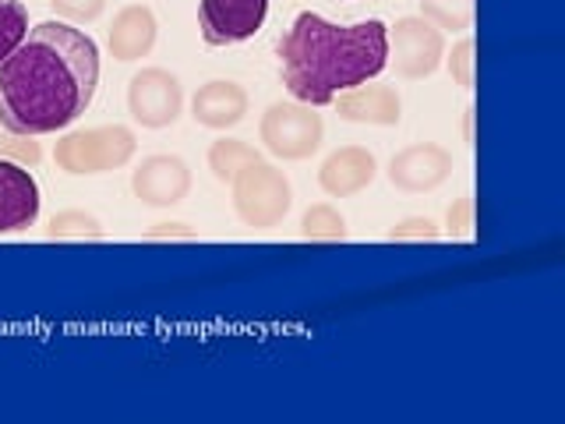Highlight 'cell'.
Wrapping results in <instances>:
<instances>
[{"mask_svg":"<svg viewBox=\"0 0 565 424\" xmlns=\"http://www.w3.org/2000/svg\"><path fill=\"white\" fill-rule=\"evenodd\" d=\"M247 88L237 82H205L199 93L191 99V117L194 124H202L209 131H226V128H237V124L247 117Z\"/></svg>","mask_w":565,"mask_h":424,"instance_id":"14","label":"cell"},{"mask_svg":"<svg viewBox=\"0 0 565 424\" xmlns=\"http://www.w3.org/2000/svg\"><path fill=\"white\" fill-rule=\"evenodd\" d=\"M149 237H194V230H188L184 223H163V226H159V230H152V234Z\"/></svg>","mask_w":565,"mask_h":424,"instance_id":"26","label":"cell"},{"mask_svg":"<svg viewBox=\"0 0 565 424\" xmlns=\"http://www.w3.org/2000/svg\"><path fill=\"white\" fill-rule=\"evenodd\" d=\"M258 138L276 159L300 163V159H308L322 149L326 120H322V114H315V106H308V103H297V99L273 103L269 110L262 114Z\"/></svg>","mask_w":565,"mask_h":424,"instance_id":"5","label":"cell"},{"mask_svg":"<svg viewBox=\"0 0 565 424\" xmlns=\"http://www.w3.org/2000/svg\"><path fill=\"white\" fill-rule=\"evenodd\" d=\"M388 57L396 64L399 78H428L446 57V32H438L428 18H399L388 29Z\"/></svg>","mask_w":565,"mask_h":424,"instance_id":"7","label":"cell"},{"mask_svg":"<svg viewBox=\"0 0 565 424\" xmlns=\"http://www.w3.org/2000/svg\"><path fill=\"white\" fill-rule=\"evenodd\" d=\"M50 8L57 11L61 18H67V22H96V18L103 14L106 0H50Z\"/></svg>","mask_w":565,"mask_h":424,"instance_id":"23","label":"cell"},{"mask_svg":"<svg viewBox=\"0 0 565 424\" xmlns=\"http://www.w3.org/2000/svg\"><path fill=\"white\" fill-rule=\"evenodd\" d=\"M258 159H262V152L255 146H247V141H241V138H220V141H212V146H209V170L223 184H230L244 167L258 163Z\"/></svg>","mask_w":565,"mask_h":424,"instance_id":"16","label":"cell"},{"mask_svg":"<svg viewBox=\"0 0 565 424\" xmlns=\"http://www.w3.org/2000/svg\"><path fill=\"white\" fill-rule=\"evenodd\" d=\"M131 188L146 205H156V209L177 205V202H184L191 191V167L181 156H170V152L146 156L138 163V170L131 173Z\"/></svg>","mask_w":565,"mask_h":424,"instance_id":"10","label":"cell"},{"mask_svg":"<svg viewBox=\"0 0 565 424\" xmlns=\"http://www.w3.org/2000/svg\"><path fill=\"white\" fill-rule=\"evenodd\" d=\"M300 234H305V241H343L347 220L335 205L318 202L305 212V220H300Z\"/></svg>","mask_w":565,"mask_h":424,"instance_id":"19","label":"cell"},{"mask_svg":"<svg viewBox=\"0 0 565 424\" xmlns=\"http://www.w3.org/2000/svg\"><path fill=\"white\" fill-rule=\"evenodd\" d=\"M184 110V85L167 67H141L128 82V114L141 128H170Z\"/></svg>","mask_w":565,"mask_h":424,"instance_id":"6","label":"cell"},{"mask_svg":"<svg viewBox=\"0 0 565 424\" xmlns=\"http://www.w3.org/2000/svg\"><path fill=\"white\" fill-rule=\"evenodd\" d=\"M388 241H438V226L428 216H411L388 230Z\"/></svg>","mask_w":565,"mask_h":424,"instance_id":"24","label":"cell"},{"mask_svg":"<svg viewBox=\"0 0 565 424\" xmlns=\"http://www.w3.org/2000/svg\"><path fill=\"white\" fill-rule=\"evenodd\" d=\"M40 184L29 167L0 159V234H22L40 220Z\"/></svg>","mask_w":565,"mask_h":424,"instance_id":"11","label":"cell"},{"mask_svg":"<svg viewBox=\"0 0 565 424\" xmlns=\"http://www.w3.org/2000/svg\"><path fill=\"white\" fill-rule=\"evenodd\" d=\"M0 159H14V163H22V167H35L43 159V149L32 135L8 131L4 124H0Z\"/></svg>","mask_w":565,"mask_h":424,"instance_id":"21","label":"cell"},{"mask_svg":"<svg viewBox=\"0 0 565 424\" xmlns=\"http://www.w3.org/2000/svg\"><path fill=\"white\" fill-rule=\"evenodd\" d=\"M99 46L67 22H40L0 64V124L18 135L71 128L96 99Z\"/></svg>","mask_w":565,"mask_h":424,"instance_id":"1","label":"cell"},{"mask_svg":"<svg viewBox=\"0 0 565 424\" xmlns=\"http://www.w3.org/2000/svg\"><path fill=\"white\" fill-rule=\"evenodd\" d=\"M473 226V202L470 199H459L452 209H449V234L452 237H467Z\"/></svg>","mask_w":565,"mask_h":424,"instance_id":"25","label":"cell"},{"mask_svg":"<svg viewBox=\"0 0 565 424\" xmlns=\"http://www.w3.org/2000/svg\"><path fill=\"white\" fill-rule=\"evenodd\" d=\"M335 114L350 124H375V128H396L403 117V99L393 85H353L332 99Z\"/></svg>","mask_w":565,"mask_h":424,"instance_id":"12","label":"cell"},{"mask_svg":"<svg viewBox=\"0 0 565 424\" xmlns=\"http://www.w3.org/2000/svg\"><path fill=\"white\" fill-rule=\"evenodd\" d=\"M379 177V159L364 146H343L326 156L322 170H318V184L329 199H350V194L364 191Z\"/></svg>","mask_w":565,"mask_h":424,"instance_id":"13","label":"cell"},{"mask_svg":"<svg viewBox=\"0 0 565 424\" xmlns=\"http://www.w3.org/2000/svg\"><path fill=\"white\" fill-rule=\"evenodd\" d=\"M449 75L456 85H463V88H473V40L470 35H463L452 53H449Z\"/></svg>","mask_w":565,"mask_h":424,"instance_id":"22","label":"cell"},{"mask_svg":"<svg viewBox=\"0 0 565 424\" xmlns=\"http://www.w3.org/2000/svg\"><path fill=\"white\" fill-rule=\"evenodd\" d=\"M420 18L438 32H467L473 22V0H420Z\"/></svg>","mask_w":565,"mask_h":424,"instance_id":"18","label":"cell"},{"mask_svg":"<svg viewBox=\"0 0 565 424\" xmlns=\"http://www.w3.org/2000/svg\"><path fill=\"white\" fill-rule=\"evenodd\" d=\"M156 35H159L156 14L146 4H128V8H120L110 22V53L124 64L141 61L152 53Z\"/></svg>","mask_w":565,"mask_h":424,"instance_id":"15","label":"cell"},{"mask_svg":"<svg viewBox=\"0 0 565 424\" xmlns=\"http://www.w3.org/2000/svg\"><path fill=\"white\" fill-rule=\"evenodd\" d=\"M29 35V8L22 0H0V64L25 43Z\"/></svg>","mask_w":565,"mask_h":424,"instance_id":"20","label":"cell"},{"mask_svg":"<svg viewBox=\"0 0 565 424\" xmlns=\"http://www.w3.org/2000/svg\"><path fill=\"white\" fill-rule=\"evenodd\" d=\"M269 18V0H202L199 25L205 46H241L255 40Z\"/></svg>","mask_w":565,"mask_h":424,"instance_id":"8","label":"cell"},{"mask_svg":"<svg viewBox=\"0 0 565 424\" xmlns=\"http://www.w3.org/2000/svg\"><path fill=\"white\" fill-rule=\"evenodd\" d=\"M138 138L128 124H96V128H78L67 131L57 149H53V159L64 173L75 177H88V173H110L128 167L135 159Z\"/></svg>","mask_w":565,"mask_h":424,"instance_id":"3","label":"cell"},{"mask_svg":"<svg viewBox=\"0 0 565 424\" xmlns=\"http://www.w3.org/2000/svg\"><path fill=\"white\" fill-rule=\"evenodd\" d=\"M50 241H103V223L85 209H61L46 226Z\"/></svg>","mask_w":565,"mask_h":424,"instance_id":"17","label":"cell"},{"mask_svg":"<svg viewBox=\"0 0 565 424\" xmlns=\"http://www.w3.org/2000/svg\"><path fill=\"white\" fill-rule=\"evenodd\" d=\"M287 93L308 106H332L353 85L379 78L388 64V25L364 18L335 25L315 11H300L276 46Z\"/></svg>","mask_w":565,"mask_h":424,"instance_id":"2","label":"cell"},{"mask_svg":"<svg viewBox=\"0 0 565 424\" xmlns=\"http://www.w3.org/2000/svg\"><path fill=\"white\" fill-rule=\"evenodd\" d=\"M230 191H234L237 220L255 230L279 226L294 205V188L287 181V173L276 170L273 163H265V159L244 167L234 181H230Z\"/></svg>","mask_w":565,"mask_h":424,"instance_id":"4","label":"cell"},{"mask_svg":"<svg viewBox=\"0 0 565 424\" xmlns=\"http://www.w3.org/2000/svg\"><path fill=\"white\" fill-rule=\"evenodd\" d=\"M452 177V152L438 141H414L393 156L388 163V181L406 194H424L441 188Z\"/></svg>","mask_w":565,"mask_h":424,"instance_id":"9","label":"cell"}]
</instances>
